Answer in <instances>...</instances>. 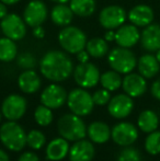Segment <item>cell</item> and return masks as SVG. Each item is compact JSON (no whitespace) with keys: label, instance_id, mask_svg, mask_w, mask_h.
Returning a JSON list of instances; mask_svg holds the SVG:
<instances>
[{"label":"cell","instance_id":"1","mask_svg":"<svg viewBox=\"0 0 160 161\" xmlns=\"http://www.w3.org/2000/svg\"><path fill=\"white\" fill-rule=\"evenodd\" d=\"M40 69L46 79L54 82H60L70 76L74 71V65L73 60L64 52L51 51L41 59Z\"/></svg>","mask_w":160,"mask_h":161},{"label":"cell","instance_id":"2","mask_svg":"<svg viewBox=\"0 0 160 161\" xmlns=\"http://www.w3.org/2000/svg\"><path fill=\"white\" fill-rule=\"evenodd\" d=\"M57 130L63 138L68 142H77L83 139L87 134V127L81 116L74 113L65 114L57 122Z\"/></svg>","mask_w":160,"mask_h":161},{"label":"cell","instance_id":"3","mask_svg":"<svg viewBox=\"0 0 160 161\" xmlns=\"http://www.w3.org/2000/svg\"><path fill=\"white\" fill-rule=\"evenodd\" d=\"M0 140L11 151H21L26 145V134L15 121H8L0 127Z\"/></svg>","mask_w":160,"mask_h":161},{"label":"cell","instance_id":"4","mask_svg":"<svg viewBox=\"0 0 160 161\" xmlns=\"http://www.w3.org/2000/svg\"><path fill=\"white\" fill-rule=\"evenodd\" d=\"M110 67L119 74L127 75L132 72L137 66V59L135 54L130 48L116 47L109 53L108 56Z\"/></svg>","mask_w":160,"mask_h":161},{"label":"cell","instance_id":"5","mask_svg":"<svg viewBox=\"0 0 160 161\" xmlns=\"http://www.w3.org/2000/svg\"><path fill=\"white\" fill-rule=\"evenodd\" d=\"M62 47L70 54H78L87 45V36L83 31L76 26H66L58 34Z\"/></svg>","mask_w":160,"mask_h":161},{"label":"cell","instance_id":"6","mask_svg":"<svg viewBox=\"0 0 160 161\" xmlns=\"http://www.w3.org/2000/svg\"><path fill=\"white\" fill-rule=\"evenodd\" d=\"M67 105L71 113L79 116H86L93 110L94 102L89 92L83 88H77L69 92L67 97Z\"/></svg>","mask_w":160,"mask_h":161},{"label":"cell","instance_id":"7","mask_svg":"<svg viewBox=\"0 0 160 161\" xmlns=\"http://www.w3.org/2000/svg\"><path fill=\"white\" fill-rule=\"evenodd\" d=\"M100 71L96 65L91 63H80L74 69V79L83 89L93 88L100 81Z\"/></svg>","mask_w":160,"mask_h":161},{"label":"cell","instance_id":"8","mask_svg":"<svg viewBox=\"0 0 160 161\" xmlns=\"http://www.w3.org/2000/svg\"><path fill=\"white\" fill-rule=\"evenodd\" d=\"M25 97L19 94H10L3 100L1 105V112L8 121H15L22 119L26 112Z\"/></svg>","mask_w":160,"mask_h":161},{"label":"cell","instance_id":"9","mask_svg":"<svg viewBox=\"0 0 160 161\" xmlns=\"http://www.w3.org/2000/svg\"><path fill=\"white\" fill-rule=\"evenodd\" d=\"M1 31L6 37H9L13 41H19L25 36L26 28L24 19H21L18 14L11 13L7 14L1 20Z\"/></svg>","mask_w":160,"mask_h":161},{"label":"cell","instance_id":"10","mask_svg":"<svg viewBox=\"0 0 160 161\" xmlns=\"http://www.w3.org/2000/svg\"><path fill=\"white\" fill-rule=\"evenodd\" d=\"M126 20V12L120 6H109L101 10L99 15L100 24L107 30L119 29Z\"/></svg>","mask_w":160,"mask_h":161},{"label":"cell","instance_id":"11","mask_svg":"<svg viewBox=\"0 0 160 161\" xmlns=\"http://www.w3.org/2000/svg\"><path fill=\"white\" fill-rule=\"evenodd\" d=\"M111 138L119 146H130L138 138V130L134 124L121 122L111 129Z\"/></svg>","mask_w":160,"mask_h":161},{"label":"cell","instance_id":"12","mask_svg":"<svg viewBox=\"0 0 160 161\" xmlns=\"http://www.w3.org/2000/svg\"><path fill=\"white\" fill-rule=\"evenodd\" d=\"M134 108V101L133 97L128 94H116L113 97H111L110 102L108 103V111L110 115L114 119H125L132 113Z\"/></svg>","mask_w":160,"mask_h":161},{"label":"cell","instance_id":"13","mask_svg":"<svg viewBox=\"0 0 160 161\" xmlns=\"http://www.w3.org/2000/svg\"><path fill=\"white\" fill-rule=\"evenodd\" d=\"M67 94L66 90L59 85H49L43 90L42 94H41V102L43 105L47 106V108L55 110V108H59L67 102Z\"/></svg>","mask_w":160,"mask_h":161},{"label":"cell","instance_id":"14","mask_svg":"<svg viewBox=\"0 0 160 161\" xmlns=\"http://www.w3.org/2000/svg\"><path fill=\"white\" fill-rule=\"evenodd\" d=\"M47 8L46 4L40 0H32L28 3L23 12V19L29 26L42 25L47 19Z\"/></svg>","mask_w":160,"mask_h":161},{"label":"cell","instance_id":"15","mask_svg":"<svg viewBox=\"0 0 160 161\" xmlns=\"http://www.w3.org/2000/svg\"><path fill=\"white\" fill-rule=\"evenodd\" d=\"M122 88L124 92L132 97H138L143 96L147 90L146 78H144L141 74L130 72L124 77L122 81Z\"/></svg>","mask_w":160,"mask_h":161},{"label":"cell","instance_id":"16","mask_svg":"<svg viewBox=\"0 0 160 161\" xmlns=\"http://www.w3.org/2000/svg\"><path fill=\"white\" fill-rule=\"evenodd\" d=\"M141 41V33L134 24H125L118 29L115 32V42L119 46L130 48Z\"/></svg>","mask_w":160,"mask_h":161},{"label":"cell","instance_id":"17","mask_svg":"<svg viewBox=\"0 0 160 161\" xmlns=\"http://www.w3.org/2000/svg\"><path fill=\"white\" fill-rule=\"evenodd\" d=\"M141 44L145 51L157 52L160 49V24L150 23L141 33Z\"/></svg>","mask_w":160,"mask_h":161},{"label":"cell","instance_id":"18","mask_svg":"<svg viewBox=\"0 0 160 161\" xmlns=\"http://www.w3.org/2000/svg\"><path fill=\"white\" fill-rule=\"evenodd\" d=\"M155 18L154 10L147 4H137L128 12V20L130 23L139 28H145L152 23Z\"/></svg>","mask_w":160,"mask_h":161},{"label":"cell","instance_id":"19","mask_svg":"<svg viewBox=\"0 0 160 161\" xmlns=\"http://www.w3.org/2000/svg\"><path fill=\"white\" fill-rule=\"evenodd\" d=\"M96 149L91 142L87 139L77 140L69 149L70 161H91L94 157Z\"/></svg>","mask_w":160,"mask_h":161},{"label":"cell","instance_id":"20","mask_svg":"<svg viewBox=\"0 0 160 161\" xmlns=\"http://www.w3.org/2000/svg\"><path fill=\"white\" fill-rule=\"evenodd\" d=\"M68 140L62 136L53 139L46 147V158L51 161H60L69 153Z\"/></svg>","mask_w":160,"mask_h":161},{"label":"cell","instance_id":"21","mask_svg":"<svg viewBox=\"0 0 160 161\" xmlns=\"http://www.w3.org/2000/svg\"><path fill=\"white\" fill-rule=\"evenodd\" d=\"M18 85L22 92L28 94H32L39 91L41 88V79L39 75L32 69H28L23 71L18 78Z\"/></svg>","mask_w":160,"mask_h":161},{"label":"cell","instance_id":"22","mask_svg":"<svg viewBox=\"0 0 160 161\" xmlns=\"http://www.w3.org/2000/svg\"><path fill=\"white\" fill-rule=\"evenodd\" d=\"M137 68L138 71L144 78L150 79L154 78L160 70V64L157 60L156 56L152 54H145L141 56V58L137 62Z\"/></svg>","mask_w":160,"mask_h":161},{"label":"cell","instance_id":"23","mask_svg":"<svg viewBox=\"0 0 160 161\" xmlns=\"http://www.w3.org/2000/svg\"><path fill=\"white\" fill-rule=\"evenodd\" d=\"M88 136L96 144H104L111 138V128L103 122H93L88 126Z\"/></svg>","mask_w":160,"mask_h":161},{"label":"cell","instance_id":"24","mask_svg":"<svg viewBox=\"0 0 160 161\" xmlns=\"http://www.w3.org/2000/svg\"><path fill=\"white\" fill-rule=\"evenodd\" d=\"M74 12L70 7L66 6L65 3H58L52 10L51 18L52 21L59 26H67L73 21Z\"/></svg>","mask_w":160,"mask_h":161},{"label":"cell","instance_id":"25","mask_svg":"<svg viewBox=\"0 0 160 161\" xmlns=\"http://www.w3.org/2000/svg\"><path fill=\"white\" fill-rule=\"evenodd\" d=\"M137 125H138V128L144 133H152V131L156 130L159 126L158 115L152 110L143 111L137 119Z\"/></svg>","mask_w":160,"mask_h":161},{"label":"cell","instance_id":"26","mask_svg":"<svg viewBox=\"0 0 160 161\" xmlns=\"http://www.w3.org/2000/svg\"><path fill=\"white\" fill-rule=\"evenodd\" d=\"M94 0H70V9L78 17H90L96 11Z\"/></svg>","mask_w":160,"mask_h":161},{"label":"cell","instance_id":"27","mask_svg":"<svg viewBox=\"0 0 160 161\" xmlns=\"http://www.w3.org/2000/svg\"><path fill=\"white\" fill-rule=\"evenodd\" d=\"M87 52L91 57L94 58H101L105 56L109 51V45L104 38L101 37H94L91 38L89 42H87Z\"/></svg>","mask_w":160,"mask_h":161},{"label":"cell","instance_id":"28","mask_svg":"<svg viewBox=\"0 0 160 161\" xmlns=\"http://www.w3.org/2000/svg\"><path fill=\"white\" fill-rule=\"evenodd\" d=\"M122 79L121 74H119L115 70H110L100 76V83L104 89L111 91H115V90L120 89L122 87Z\"/></svg>","mask_w":160,"mask_h":161},{"label":"cell","instance_id":"29","mask_svg":"<svg viewBox=\"0 0 160 161\" xmlns=\"http://www.w3.org/2000/svg\"><path fill=\"white\" fill-rule=\"evenodd\" d=\"M18 48L14 41L9 37L0 38V60L1 62H11L17 57Z\"/></svg>","mask_w":160,"mask_h":161},{"label":"cell","instance_id":"30","mask_svg":"<svg viewBox=\"0 0 160 161\" xmlns=\"http://www.w3.org/2000/svg\"><path fill=\"white\" fill-rule=\"evenodd\" d=\"M145 149L149 155L157 156L160 153V131L154 130L148 134L145 139Z\"/></svg>","mask_w":160,"mask_h":161},{"label":"cell","instance_id":"31","mask_svg":"<svg viewBox=\"0 0 160 161\" xmlns=\"http://www.w3.org/2000/svg\"><path fill=\"white\" fill-rule=\"evenodd\" d=\"M53 112L52 108L45 105H40L34 112V119L40 126H48L53 122Z\"/></svg>","mask_w":160,"mask_h":161},{"label":"cell","instance_id":"32","mask_svg":"<svg viewBox=\"0 0 160 161\" xmlns=\"http://www.w3.org/2000/svg\"><path fill=\"white\" fill-rule=\"evenodd\" d=\"M45 142H46V137L39 129H32L26 135V145L34 150L41 149L45 145Z\"/></svg>","mask_w":160,"mask_h":161},{"label":"cell","instance_id":"33","mask_svg":"<svg viewBox=\"0 0 160 161\" xmlns=\"http://www.w3.org/2000/svg\"><path fill=\"white\" fill-rule=\"evenodd\" d=\"M118 161H141V156L136 148L126 146L119 153Z\"/></svg>","mask_w":160,"mask_h":161},{"label":"cell","instance_id":"34","mask_svg":"<svg viewBox=\"0 0 160 161\" xmlns=\"http://www.w3.org/2000/svg\"><path fill=\"white\" fill-rule=\"evenodd\" d=\"M18 65L23 69H32L36 65V59L31 53H23L18 57Z\"/></svg>","mask_w":160,"mask_h":161},{"label":"cell","instance_id":"35","mask_svg":"<svg viewBox=\"0 0 160 161\" xmlns=\"http://www.w3.org/2000/svg\"><path fill=\"white\" fill-rule=\"evenodd\" d=\"M92 99H93L94 104H97V105H105L111 100V93H110L109 90L103 88V89L97 90L92 94Z\"/></svg>","mask_w":160,"mask_h":161},{"label":"cell","instance_id":"36","mask_svg":"<svg viewBox=\"0 0 160 161\" xmlns=\"http://www.w3.org/2000/svg\"><path fill=\"white\" fill-rule=\"evenodd\" d=\"M150 92H152V96L155 99L160 101V78L152 82V88H150Z\"/></svg>","mask_w":160,"mask_h":161},{"label":"cell","instance_id":"37","mask_svg":"<svg viewBox=\"0 0 160 161\" xmlns=\"http://www.w3.org/2000/svg\"><path fill=\"white\" fill-rule=\"evenodd\" d=\"M18 161H40L37 155H35L34 153H31V151H25L19 157Z\"/></svg>","mask_w":160,"mask_h":161},{"label":"cell","instance_id":"38","mask_svg":"<svg viewBox=\"0 0 160 161\" xmlns=\"http://www.w3.org/2000/svg\"><path fill=\"white\" fill-rule=\"evenodd\" d=\"M89 56L87 51H81L77 54V59L79 63H87L89 60Z\"/></svg>","mask_w":160,"mask_h":161},{"label":"cell","instance_id":"39","mask_svg":"<svg viewBox=\"0 0 160 161\" xmlns=\"http://www.w3.org/2000/svg\"><path fill=\"white\" fill-rule=\"evenodd\" d=\"M33 35H34L36 38H43V37L45 36V31H44V29H43L41 25L33 28Z\"/></svg>","mask_w":160,"mask_h":161},{"label":"cell","instance_id":"40","mask_svg":"<svg viewBox=\"0 0 160 161\" xmlns=\"http://www.w3.org/2000/svg\"><path fill=\"white\" fill-rule=\"evenodd\" d=\"M104 40L107 42L115 41V32H114V30H108V32L104 34Z\"/></svg>","mask_w":160,"mask_h":161},{"label":"cell","instance_id":"41","mask_svg":"<svg viewBox=\"0 0 160 161\" xmlns=\"http://www.w3.org/2000/svg\"><path fill=\"white\" fill-rule=\"evenodd\" d=\"M8 14L7 13V7L6 4L3 3V2H0V20L3 19L6 15Z\"/></svg>","mask_w":160,"mask_h":161},{"label":"cell","instance_id":"42","mask_svg":"<svg viewBox=\"0 0 160 161\" xmlns=\"http://www.w3.org/2000/svg\"><path fill=\"white\" fill-rule=\"evenodd\" d=\"M0 161H10L9 156L7 155V153L2 149H0Z\"/></svg>","mask_w":160,"mask_h":161},{"label":"cell","instance_id":"43","mask_svg":"<svg viewBox=\"0 0 160 161\" xmlns=\"http://www.w3.org/2000/svg\"><path fill=\"white\" fill-rule=\"evenodd\" d=\"M1 2H3L4 4H14V3H17V2H19L20 0H0Z\"/></svg>","mask_w":160,"mask_h":161},{"label":"cell","instance_id":"44","mask_svg":"<svg viewBox=\"0 0 160 161\" xmlns=\"http://www.w3.org/2000/svg\"><path fill=\"white\" fill-rule=\"evenodd\" d=\"M51 1H54L56 3H66V2L70 1V0H51Z\"/></svg>","mask_w":160,"mask_h":161},{"label":"cell","instance_id":"45","mask_svg":"<svg viewBox=\"0 0 160 161\" xmlns=\"http://www.w3.org/2000/svg\"><path fill=\"white\" fill-rule=\"evenodd\" d=\"M156 58H157V60H158L159 64H160V49L156 52Z\"/></svg>","mask_w":160,"mask_h":161},{"label":"cell","instance_id":"46","mask_svg":"<svg viewBox=\"0 0 160 161\" xmlns=\"http://www.w3.org/2000/svg\"><path fill=\"white\" fill-rule=\"evenodd\" d=\"M0 122H1V113H0Z\"/></svg>","mask_w":160,"mask_h":161}]
</instances>
